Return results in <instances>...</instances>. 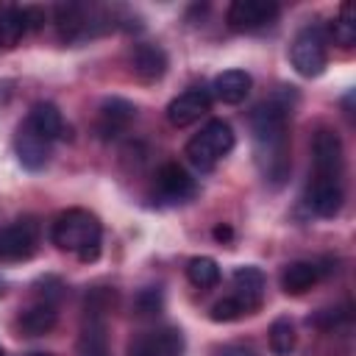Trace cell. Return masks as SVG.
<instances>
[{
  "label": "cell",
  "mask_w": 356,
  "mask_h": 356,
  "mask_svg": "<svg viewBox=\"0 0 356 356\" xmlns=\"http://www.w3.org/2000/svg\"><path fill=\"white\" fill-rule=\"evenodd\" d=\"M289 103L284 97H270L259 103L250 114V134H253V150L256 164L273 186H281L289 178L292 161H289Z\"/></svg>",
  "instance_id": "cell-1"
},
{
  "label": "cell",
  "mask_w": 356,
  "mask_h": 356,
  "mask_svg": "<svg viewBox=\"0 0 356 356\" xmlns=\"http://www.w3.org/2000/svg\"><path fill=\"white\" fill-rule=\"evenodd\" d=\"M50 239L56 248L75 253L81 261H97L103 248V225L86 209H67L50 225Z\"/></svg>",
  "instance_id": "cell-2"
},
{
  "label": "cell",
  "mask_w": 356,
  "mask_h": 356,
  "mask_svg": "<svg viewBox=\"0 0 356 356\" xmlns=\"http://www.w3.org/2000/svg\"><path fill=\"white\" fill-rule=\"evenodd\" d=\"M111 303H114V295H108V289H95L86 298L75 356H111L108 323H106V312L111 309Z\"/></svg>",
  "instance_id": "cell-3"
},
{
  "label": "cell",
  "mask_w": 356,
  "mask_h": 356,
  "mask_svg": "<svg viewBox=\"0 0 356 356\" xmlns=\"http://www.w3.org/2000/svg\"><path fill=\"white\" fill-rule=\"evenodd\" d=\"M234 147V131L225 120H209L200 134H195L186 142V159L192 161V167H197L200 172L214 170V164L220 159H225Z\"/></svg>",
  "instance_id": "cell-4"
},
{
  "label": "cell",
  "mask_w": 356,
  "mask_h": 356,
  "mask_svg": "<svg viewBox=\"0 0 356 356\" xmlns=\"http://www.w3.org/2000/svg\"><path fill=\"white\" fill-rule=\"evenodd\" d=\"M289 61H292L295 72L303 75V78L323 75L325 64H328V36H325V28L317 25V22H309L306 28H300L298 36L292 39Z\"/></svg>",
  "instance_id": "cell-5"
},
{
  "label": "cell",
  "mask_w": 356,
  "mask_h": 356,
  "mask_svg": "<svg viewBox=\"0 0 356 356\" xmlns=\"http://www.w3.org/2000/svg\"><path fill=\"white\" fill-rule=\"evenodd\" d=\"M312 178H325V181H342L345 172V150L342 139L331 128H320L312 139Z\"/></svg>",
  "instance_id": "cell-6"
},
{
  "label": "cell",
  "mask_w": 356,
  "mask_h": 356,
  "mask_svg": "<svg viewBox=\"0 0 356 356\" xmlns=\"http://www.w3.org/2000/svg\"><path fill=\"white\" fill-rule=\"evenodd\" d=\"M39 245V222L33 217L0 225V261H25Z\"/></svg>",
  "instance_id": "cell-7"
},
{
  "label": "cell",
  "mask_w": 356,
  "mask_h": 356,
  "mask_svg": "<svg viewBox=\"0 0 356 356\" xmlns=\"http://www.w3.org/2000/svg\"><path fill=\"white\" fill-rule=\"evenodd\" d=\"M128 356H184V334L172 325L145 331L128 345Z\"/></svg>",
  "instance_id": "cell-8"
},
{
  "label": "cell",
  "mask_w": 356,
  "mask_h": 356,
  "mask_svg": "<svg viewBox=\"0 0 356 356\" xmlns=\"http://www.w3.org/2000/svg\"><path fill=\"white\" fill-rule=\"evenodd\" d=\"M278 6L270 0H234L228 6V25L234 31H259L278 17Z\"/></svg>",
  "instance_id": "cell-9"
},
{
  "label": "cell",
  "mask_w": 356,
  "mask_h": 356,
  "mask_svg": "<svg viewBox=\"0 0 356 356\" xmlns=\"http://www.w3.org/2000/svg\"><path fill=\"white\" fill-rule=\"evenodd\" d=\"M209 108H211V92L203 89V86H192V89H186V92H181L178 97L170 100L167 120L175 128H186V125L197 122Z\"/></svg>",
  "instance_id": "cell-10"
},
{
  "label": "cell",
  "mask_w": 356,
  "mask_h": 356,
  "mask_svg": "<svg viewBox=\"0 0 356 356\" xmlns=\"http://www.w3.org/2000/svg\"><path fill=\"white\" fill-rule=\"evenodd\" d=\"M14 150H17V159L25 170L36 172L42 170L47 161H50V153H53V142L47 136H42L36 128H31L28 122H22L17 128V136H14Z\"/></svg>",
  "instance_id": "cell-11"
},
{
  "label": "cell",
  "mask_w": 356,
  "mask_h": 356,
  "mask_svg": "<svg viewBox=\"0 0 356 356\" xmlns=\"http://www.w3.org/2000/svg\"><path fill=\"white\" fill-rule=\"evenodd\" d=\"M134 120H136V106L131 100H125V97H108V100H103V106L97 111L95 128H97L100 139L108 142V139H117L120 134H125Z\"/></svg>",
  "instance_id": "cell-12"
},
{
  "label": "cell",
  "mask_w": 356,
  "mask_h": 356,
  "mask_svg": "<svg viewBox=\"0 0 356 356\" xmlns=\"http://www.w3.org/2000/svg\"><path fill=\"white\" fill-rule=\"evenodd\" d=\"M95 25L97 22H95L92 8L75 6V3L56 6V28H58L61 42H81L95 33Z\"/></svg>",
  "instance_id": "cell-13"
},
{
  "label": "cell",
  "mask_w": 356,
  "mask_h": 356,
  "mask_svg": "<svg viewBox=\"0 0 356 356\" xmlns=\"http://www.w3.org/2000/svg\"><path fill=\"white\" fill-rule=\"evenodd\" d=\"M156 186H159V195L167 197L170 203H184L195 195V178L175 161H167L159 167L156 172Z\"/></svg>",
  "instance_id": "cell-14"
},
{
  "label": "cell",
  "mask_w": 356,
  "mask_h": 356,
  "mask_svg": "<svg viewBox=\"0 0 356 356\" xmlns=\"http://www.w3.org/2000/svg\"><path fill=\"white\" fill-rule=\"evenodd\" d=\"M342 181H325V178H309L306 186V206L317 217H334L342 209Z\"/></svg>",
  "instance_id": "cell-15"
},
{
  "label": "cell",
  "mask_w": 356,
  "mask_h": 356,
  "mask_svg": "<svg viewBox=\"0 0 356 356\" xmlns=\"http://www.w3.org/2000/svg\"><path fill=\"white\" fill-rule=\"evenodd\" d=\"M131 70L142 83H156L164 78L167 72V53L159 44L150 42H139L131 50Z\"/></svg>",
  "instance_id": "cell-16"
},
{
  "label": "cell",
  "mask_w": 356,
  "mask_h": 356,
  "mask_svg": "<svg viewBox=\"0 0 356 356\" xmlns=\"http://www.w3.org/2000/svg\"><path fill=\"white\" fill-rule=\"evenodd\" d=\"M231 284H234V298H239L245 303L248 312H256L261 306V295H264V273L253 264H242L234 270L231 275Z\"/></svg>",
  "instance_id": "cell-17"
},
{
  "label": "cell",
  "mask_w": 356,
  "mask_h": 356,
  "mask_svg": "<svg viewBox=\"0 0 356 356\" xmlns=\"http://www.w3.org/2000/svg\"><path fill=\"white\" fill-rule=\"evenodd\" d=\"M323 278V267L317 261H289L281 270V289L286 295H303Z\"/></svg>",
  "instance_id": "cell-18"
},
{
  "label": "cell",
  "mask_w": 356,
  "mask_h": 356,
  "mask_svg": "<svg viewBox=\"0 0 356 356\" xmlns=\"http://www.w3.org/2000/svg\"><path fill=\"white\" fill-rule=\"evenodd\" d=\"M250 86H253V78L245 72V70H225L214 78V97L228 103V106H236L242 103L248 95H250Z\"/></svg>",
  "instance_id": "cell-19"
},
{
  "label": "cell",
  "mask_w": 356,
  "mask_h": 356,
  "mask_svg": "<svg viewBox=\"0 0 356 356\" xmlns=\"http://www.w3.org/2000/svg\"><path fill=\"white\" fill-rule=\"evenodd\" d=\"M56 320H58V314H56V303H44V300H39V303H33L31 309H25L22 314H19V331L25 334V337H42V334H47V331H53L56 328Z\"/></svg>",
  "instance_id": "cell-20"
},
{
  "label": "cell",
  "mask_w": 356,
  "mask_h": 356,
  "mask_svg": "<svg viewBox=\"0 0 356 356\" xmlns=\"http://www.w3.org/2000/svg\"><path fill=\"white\" fill-rule=\"evenodd\" d=\"M25 122L31 128H36L42 136H47L50 142H56V139L64 136V117H61V111L53 103H36V106H31Z\"/></svg>",
  "instance_id": "cell-21"
},
{
  "label": "cell",
  "mask_w": 356,
  "mask_h": 356,
  "mask_svg": "<svg viewBox=\"0 0 356 356\" xmlns=\"http://www.w3.org/2000/svg\"><path fill=\"white\" fill-rule=\"evenodd\" d=\"M25 11L19 6H0V44L3 47H17L19 39L25 36Z\"/></svg>",
  "instance_id": "cell-22"
},
{
  "label": "cell",
  "mask_w": 356,
  "mask_h": 356,
  "mask_svg": "<svg viewBox=\"0 0 356 356\" xmlns=\"http://www.w3.org/2000/svg\"><path fill=\"white\" fill-rule=\"evenodd\" d=\"M186 278L197 289H211L220 284V264L211 256H195L186 264Z\"/></svg>",
  "instance_id": "cell-23"
},
{
  "label": "cell",
  "mask_w": 356,
  "mask_h": 356,
  "mask_svg": "<svg viewBox=\"0 0 356 356\" xmlns=\"http://www.w3.org/2000/svg\"><path fill=\"white\" fill-rule=\"evenodd\" d=\"M295 342H298V334H295V325L289 317H275L273 325H270V350L275 356H289L295 350Z\"/></svg>",
  "instance_id": "cell-24"
},
{
  "label": "cell",
  "mask_w": 356,
  "mask_h": 356,
  "mask_svg": "<svg viewBox=\"0 0 356 356\" xmlns=\"http://www.w3.org/2000/svg\"><path fill=\"white\" fill-rule=\"evenodd\" d=\"M331 36L342 47H350L356 42V19H353V6L350 3H345L339 8V17L331 22Z\"/></svg>",
  "instance_id": "cell-25"
},
{
  "label": "cell",
  "mask_w": 356,
  "mask_h": 356,
  "mask_svg": "<svg viewBox=\"0 0 356 356\" xmlns=\"http://www.w3.org/2000/svg\"><path fill=\"white\" fill-rule=\"evenodd\" d=\"M350 323V306H331V309H320L314 317H309V325L320 328V331H337L342 325Z\"/></svg>",
  "instance_id": "cell-26"
},
{
  "label": "cell",
  "mask_w": 356,
  "mask_h": 356,
  "mask_svg": "<svg viewBox=\"0 0 356 356\" xmlns=\"http://www.w3.org/2000/svg\"><path fill=\"white\" fill-rule=\"evenodd\" d=\"M245 314H250V312H248L245 303H242L239 298H234V295H225V298L217 300V303L211 306V312H209V317H211L214 323H234V320H239V317H245Z\"/></svg>",
  "instance_id": "cell-27"
},
{
  "label": "cell",
  "mask_w": 356,
  "mask_h": 356,
  "mask_svg": "<svg viewBox=\"0 0 356 356\" xmlns=\"http://www.w3.org/2000/svg\"><path fill=\"white\" fill-rule=\"evenodd\" d=\"M161 306H164L161 289L147 286V289H142V292L136 295V300H134V314H136V317H156V314L161 312Z\"/></svg>",
  "instance_id": "cell-28"
},
{
  "label": "cell",
  "mask_w": 356,
  "mask_h": 356,
  "mask_svg": "<svg viewBox=\"0 0 356 356\" xmlns=\"http://www.w3.org/2000/svg\"><path fill=\"white\" fill-rule=\"evenodd\" d=\"M220 356H256V353L248 345H228V348L220 350Z\"/></svg>",
  "instance_id": "cell-29"
},
{
  "label": "cell",
  "mask_w": 356,
  "mask_h": 356,
  "mask_svg": "<svg viewBox=\"0 0 356 356\" xmlns=\"http://www.w3.org/2000/svg\"><path fill=\"white\" fill-rule=\"evenodd\" d=\"M214 239H220V242H222V239H231V228H228V225H217V228H214Z\"/></svg>",
  "instance_id": "cell-30"
},
{
  "label": "cell",
  "mask_w": 356,
  "mask_h": 356,
  "mask_svg": "<svg viewBox=\"0 0 356 356\" xmlns=\"http://www.w3.org/2000/svg\"><path fill=\"white\" fill-rule=\"evenodd\" d=\"M22 356H50V353H39V350H33V353H22Z\"/></svg>",
  "instance_id": "cell-31"
},
{
  "label": "cell",
  "mask_w": 356,
  "mask_h": 356,
  "mask_svg": "<svg viewBox=\"0 0 356 356\" xmlns=\"http://www.w3.org/2000/svg\"><path fill=\"white\" fill-rule=\"evenodd\" d=\"M0 295H3V284H0Z\"/></svg>",
  "instance_id": "cell-32"
},
{
  "label": "cell",
  "mask_w": 356,
  "mask_h": 356,
  "mask_svg": "<svg viewBox=\"0 0 356 356\" xmlns=\"http://www.w3.org/2000/svg\"><path fill=\"white\" fill-rule=\"evenodd\" d=\"M0 356H3V348H0Z\"/></svg>",
  "instance_id": "cell-33"
}]
</instances>
